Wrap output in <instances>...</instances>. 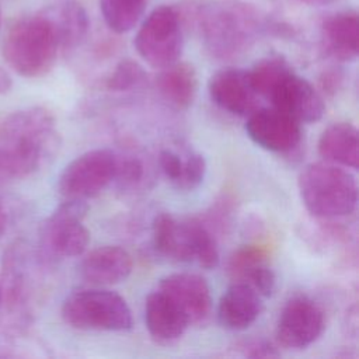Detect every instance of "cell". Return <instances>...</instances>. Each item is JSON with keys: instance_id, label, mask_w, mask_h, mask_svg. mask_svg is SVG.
Returning a JSON list of instances; mask_svg holds the SVG:
<instances>
[{"instance_id": "6da1fadb", "label": "cell", "mask_w": 359, "mask_h": 359, "mask_svg": "<svg viewBox=\"0 0 359 359\" xmlns=\"http://www.w3.org/2000/svg\"><path fill=\"white\" fill-rule=\"evenodd\" d=\"M60 136L53 115L42 107L15 111L0 126V180H21L57 153Z\"/></svg>"}, {"instance_id": "7a4b0ae2", "label": "cell", "mask_w": 359, "mask_h": 359, "mask_svg": "<svg viewBox=\"0 0 359 359\" xmlns=\"http://www.w3.org/2000/svg\"><path fill=\"white\" fill-rule=\"evenodd\" d=\"M304 208L317 217L351 215L358 203V184L345 167L328 161L306 165L297 178Z\"/></svg>"}, {"instance_id": "3957f363", "label": "cell", "mask_w": 359, "mask_h": 359, "mask_svg": "<svg viewBox=\"0 0 359 359\" xmlns=\"http://www.w3.org/2000/svg\"><path fill=\"white\" fill-rule=\"evenodd\" d=\"M59 49L57 35L41 11L15 21L3 42L7 65L22 77H41L50 72Z\"/></svg>"}, {"instance_id": "277c9868", "label": "cell", "mask_w": 359, "mask_h": 359, "mask_svg": "<svg viewBox=\"0 0 359 359\" xmlns=\"http://www.w3.org/2000/svg\"><path fill=\"white\" fill-rule=\"evenodd\" d=\"M198 21L206 48L217 57H231L244 52L258 32V17L248 4L223 0L199 10Z\"/></svg>"}, {"instance_id": "5b68a950", "label": "cell", "mask_w": 359, "mask_h": 359, "mask_svg": "<svg viewBox=\"0 0 359 359\" xmlns=\"http://www.w3.org/2000/svg\"><path fill=\"white\" fill-rule=\"evenodd\" d=\"M62 318L83 331H128L132 311L126 300L108 289H80L72 292L62 304Z\"/></svg>"}, {"instance_id": "8992f818", "label": "cell", "mask_w": 359, "mask_h": 359, "mask_svg": "<svg viewBox=\"0 0 359 359\" xmlns=\"http://www.w3.org/2000/svg\"><path fill=\"white\" fill-rule=\"evenodd\" d=\"M139 56L151 67L163 69L180 60L184 49L181 14L172 6L154 8L135 36Z\"/></svg>"}, {"instance_id": "52a82bcc", "label": "cell", "mask_w": 359, "mask_h": 359, "mask_svg": "<svg viewBox=\"0 0 359 359\" xmlns=\"http://www.w3.org/2000/svg\"><path fill=\"white\" fill-rule=\"evenodd\" d=\"M118 157L111 149H93L77 156L59 175V195L63 199L76 201L97 196L115 181Z\"/></svg>"}, {"instance_id": "ba28073f", "label": "cell", "mask_w": 359, "mask_h": 359, "mask_svg": "<svg viewBox=\"0 0 359 359\" xmlns=\"http://www.w3.org/2000/svg\"><path fill=\"white\" fill-rule=\"evenodd\" d=\"M87 210L86 201L65 199L42 226L43 248L55 257L81 255L90 243V231L83 224Z\"/></svg>"}, {"instance_id": "9c48e42d", "label": "cell", "mask_w": 359, "mask_h": 359, "mask_svg": "<svg viewBox=\"0 0 359 359\" xmlns=\"http://www.w3.org/2000/svg\"><path fill=\"white\" fill-rule=\"evenodd\" d=\"M325 327L324 313L307 296H294L283 306L276 323V341L287 349H303L316 342Z\"/></svg>"}, {"instance_id": "30bf717a", "label": "cell", "mask_w": 359, "mask_h": 359, "mask_svg": "<svg viewBox=\"0 0 359 359\" xmlns=\"http://www.w3.org/2000/svg\"><path fill=\"white\" fill-rule=\"evenodd\" d=\"M247 136L272 153H292L303 137L302 123L275 107L255 108L245 122Z\"/></svg>"}, {"instance_id": "8fae6325", "label": "cell", "mask_w": 359, "mask_h": 359, "mask_svg": "<svg viewBox=\"0 0 359 359\" xmlns=\"http://www.w3.org/2000/svg\"><path fill=\"white\" fill-rule=\"evenodd\" d=\"M272 107L290 115L297 122L320 121L325 112V104L314 86L292 70L283 73L266 95Z\"/></svg>"}, {"instance_id": "7c38bea8", "label": "cell", "mask_w": 359, "mask_h": 359, "mask_svg": "<svg viewBox=\"0 0 359 359\" xmlns=\"http://www.w3.org/2000/svg\"><path fill=\"white\" fill-rule=\"evenodd\" d=\"M208 91L210 100L223 111L248 116L257 108L258 94L252 88L248 70L226 67L209 79Z\"/></svg>"}, {"instance_id": "4fadbf2b", "label": "cell", "mask_w": 359, "mask_h": 359, "mask_svg": "<svg viewBox=\"0 0 359 359\" xmlns=\"http://www.w3.org/2000/svg\"><path fill=\"white\" fill-rule=\"evenodd\" d=\"M158 289L165 293L185 314L191 324L203 323L212 309L208 282L196 273H171L160 280Z\"/></svg>"}, {"instance_id": "5bb4252c", "label": "cell", "mask_w": 359, "mask_h": 359, "mask_svg": "<svg viewBox=\"0 0 359 359\" xmlns=\"http://www.w3.org/2000/svg\"><path fill=\"white\" fill-rule=\"evenodd\" d=\"M133 269L130 254L119 245H102L87 252L79 266L81 278L94 286L123 282Z\"/></svg>"}, {"instance_id": "9a60e30c", "label": "cell", "mask_w": 359, "mask_h": 359, "mask_svg": "<svg viewBox=\"0 0 359 359\" xmlns=\"http://www.w3.org/2000/svg\"><path fill=\"white\" fill-rule=\"evenodd\" d=\"M262 309V297L248 283L236 280L220 296L217 321L226 330L243 331L257 321Z\"/></svg>"}, {"instance_id": "2e32d148", "label": "cell", "mask_w": 359, "mask_h": 359, "mask_svg": "<svg viewBox=\"0 0 359 359\" xmlns=\"http://www.w3.org/2000/svg\"><path fill=\"white\" fill-rule=\"evenodd\" d=\"M144 324L151 339L161 345L178 341L189 327L181 309L160 289L146 297Z\"/></svg>"}, {"instance_id": "e0dca14e", "label": "cell", "mask_w": 359, "mask_h": 359, "mask_svg": "<svg viewBox=\"0 0 359 359\" xmlns=\"http://www.w3.org/2000/svg\"><path fill=\"white\" fill-rule=\"evenodd\" d=\"M153 247L160 255L177 261H194L192 220L181 222L170 213H160L153 220Z\"/></svg>"}, {"instance_id": "ac0fdd59", "label": "cell", "mask_w": 359, "mask_h": 359, "mask_svg": "<svg viewBox=\"0 0 359 359\" xmlns=\"http://www.w3.org/2000/svg\"><path fill=\"white\" fill-rule=\"evenodd\" d=\"M358 14L352 10L335 13L321 24V43L327 55L339 62H352L358 56Z\"/></svg>"}, {"instance_id": "d6986e66", "label": "cell", "mask_w": 359, "mask_h": 359, "mask_svg": "<svg viewBox=\"0 0 359 359\" xmlns=\"http://www.w3.org/2000/svg\"><path fill=\"white\" fill-rule=\"evenodd\" d=\"M317 149L328 163L352 170L359 167V133L351 122L339 121L328 125L320 135Z\"/></svg>"}, {"instance_id": "ffe728a7", "label": "cell", "mask_w": 359, "mask_h": 359, "mask_svg": "<svg viewBox=\"0 0 359 359\" xmlns=\"http://www.w3.org/2000/svg\"><path fill=\"white\" fill-rule=\"evenodd\" d=\"M53 27L60 49L79 46L88 31V17L84 7L74 0H62L41 10Z\"/></svg>"}, {"instance_id": "44dd1931", "label": "cell", "mask_w": 359, "mask_h": 359, "mask_svg": "<svg viewBox=\"0 0 359 359\" xmlns=\"http://www.w3.org/2000/svg\"><path fill=\"white\" fill-rule=\"evenodd\" d=\"M156 77V88L161 98L175 109H187L192 105L198 91V77L192 65L175 62Z\"/></svg>"}, {"instance_id": "7402d4cb", "label": "cell", "mask_w": 359, "mask_h": 359, "mask_svg": "<svg viewBox=\"0 0 359 359\" xmlns=\"http://www.w3.org/2000/svg\"><path fill=\"white\" fill-rule=\"evenodd\" d=\"M144 8L146 0H100L102 18L107 27L116 34H125L135 28Z\"/></svg>"}, {"instance_id": "603a6c76", "label": "cell", "mask_w": 359, "mask_h": 359, "mask_svg": "<svg viewBox=\"0 0 359 359\" xmlns=\"http://www.w3.org/2000/svg\"><path fill=\"white\" fill-rule=\"evenodd\" d=\"M290 69V66L280 57H265L254 65L251 70H248L250 81L252 88L258 95L266 98L271 88L276 84V81Z\"/></svg>"}, {"instance_id": "cb8c5ba5", "label": "cell", "mask_w": 359, "mask_h": 359, "mask_svg": "<svg viewBox=\"0 0 359 359\" xmlns=\"http://www.w3.org/2000/svg\"><path fill=\"white\" fill-rule=\"evenodd\" d=\"M192 245L194 261L205 269H215L219 265L220 255L215 237L199 222L192 220Z\"/></svg>"}, {"instance_id": "d4e9b609", "label": "cell", "mask_w": 359, "mask_h": 359, "mask_svg": "<svg viewBox=\"0 0 359 359\" xmlns=\"http://www.w3.org/2000/svg\"><path fill=\"white\" fill-rule=\"evenodd\" d=\"M146 79L144 70L133 60L125 59L116 65L111 76L107 79V88L111 91H126Z\"/></svg>"}, {"instance_id": "484cf974", "label": "cell", "mask_w": 359, "mask_h": 359, "mask_svg": "<svg viewBox=\"0 0 359 359\" xmlns=\"http://www.w3.org/2000/svg\"><path fill=\"white\" fill-rule=\"evenodd\" d=\"M206 174V160L202 154L191 151L185 158H182V168L174 187L182 191H192L198 188Z\"/></svg>"}, {"instance_id": "4316f807", "label": "cell", "mask_w": 359, "mask_h": 359, "mask_svg": "<svg viewBox=\"0 0 359 359\" xmlns=\"http://www.w3.org/2000/svg\"><path fill=\"white\" fill-rule=\"evenodd\" d=\"M143 175V165L137 158L133 157H118V168L115 181L128 187L137 182Z\"/></svg>"}, {"instance_id": "83f0119b", "label": "cell", "mask_w": 359, "mask_h": 359, "mask_svg": "<svg viewBox=\"0 0 359 359\" xmlns=\"http://www.w3.org/2000/svg\"><path fill=\"white\" fill-rule=\"evenodd\" d=\"M158 164H160V168L164 172V175L174 185L181 174V168H182L181 156H178L175 151H172L170 149H164L158 154Z\"/></svg>"}, {"instance_id": "f1b7e54d", "label": "cell", "mask_w": 359, "mask_h": 359, "mask_svg": "<svg viewBox=\"0 0 359 359\" xmlns=\"http://www.w3.org/2000/svg\"><path fill=\"white\" fill-rule=\"evenodd\" d=\"M13 86V81H11V77L10 74L0 67V94H4L7 93Z\"/></svg>"}, {"instance_id": "f546056e", "label": "cell", "mask_w": 359, "mask_h": 359, "mask_svg": "<svg viewBox=\"0 0 359 359\" xmlns=\"http://www.w3.org/2000/svg\"><path fill=\"white\" fill-rule=\"evenodd\" d=\"M6 223H7V213H6V209L3 208V205L0 203V236L3 234V231L6 229Z\"/></svg>"}, {"instance_id": "4dcf8cb0", "label": "cell", "mask_w": 359, "mask_h": 359, "mask_svg": "<svg viewBox=\"0 0 359 359\" xmlns=\"http://www.w3.org/2000/svg\"><path fill=\"white\" fill-rule=\"evenodd\" d=\"M300 3H304V4H310V6H321V4H328L334 0H297Z\"/></svg>"}, {"instance_id": "1f68e13d", "label": "cell", "mask_w": 359, "mask_h": 359, "mask_svg": "<svg viewBox=\"0 0 359 359\" xmlns=\"http://www.w3.org/2000/svg\"><path fill=\"white\" fill-rule=\"evenodd\" d=\"M0 303H1V285H0Z\"/></svg>"}, {"instance_id": "d6a6232c", "label": "cell", "mask_w": 359, "mask_h": 359, "mask_svg": "<svg viewBox=\"0 0 359 359\" xmlns=\"http://www.w3.org/2000/svg\"><path fill=\"white\" fill-rule=\"evenodd\" d=\"M0 24H1V13H0Z\"/></svg>"}]
</instances>
